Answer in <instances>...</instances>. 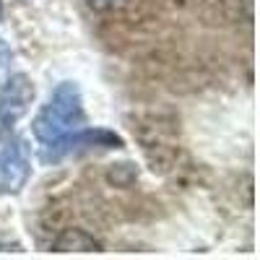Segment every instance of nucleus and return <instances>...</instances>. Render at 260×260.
<instances>
[{"instance_id":"obj_1","label":"nucleus","mask_w":260,"mask_h":260,"mask_svg":"<svg viewBox=\"0 0 260 260\" xmlns=\"http://www.w3.org/2000/svg\"><path fill=\"white\" fill-rule=\"evenodd\" d=\"M83 99L81 89L73 81H62L55 86V91L50 94L47 104H42V110L37 112L31 122V133L39 141V146H50L60 138H65L73 130L83 127Z\"/></svg>"},{"instance_id":"obj_2","label":"nucleus","mask_w":260,"mask_h":260,"mask_svg":"<svg viewBox=\"0 0 260 260\" xmlns=\"http://www.w3.org/2000/svg\"><path fill=\"white\" fill-rule=\"evenodd\" d=\"M94 148H122V138L107 127H78L65 138H60L50 146H42L39 159L45 164H55L65 156H76V154L94 151Z\"/></svg>"},{"instance_id":"obj_3","label":"nucleus","mask_w":260,"mask_h":260,"mask_svg":"<svg viewBox=\"0 0 260 260\" xmlns=\"http://www.w3.org/2000/svg\"><path fill=\"white\" fill-rule=\"evenodd\" d=\"M34 94L37 89L29 76L24 73L8 76V81L0 89V141H6L13 133V127L18 125V120L29 112Z\"/></svg>"},{"instance_id":"obj_4","label":"nucleus","mask_w":260,"mask_h":260,"mask_svg":"<svg viewBox=\"0 0 260 260\" xmlns=\"http://www.w3.org/2000/svg\"><path fill=\"white\" fill-rule=\"evenodd\" d=\"M31 175V151L24 138H11L0 148V192H18Z\"/></svg>"},{"instance_id":"obj_5","label":"nucleus","mask_w":260,"mask_h":260,"mask_svg":"<svg viewBox=\"0 0 260 260\" xmlns=\"http://www.w3.org/2000/svg\"><path fill=\"white\" fill-rule=\"evenodd\" d=\"M99 245L94 242V237H89L83 229H65L57 242H55V250L57 252H68V250H78V252H89V250H96Z\"/></svg>"},{"instance_id":"obj_6","label":"nucleus","mask_w":260,"mask_h":260,"mask_svg":"<svg viewBox=\"0 0 260 260\" xmlns=\"http://www.w3.org/2000/svg\"><path fill=\"white\" fill-rule=\"evenodd\" d=\"M120 3V0H89V6L94 8V11H110V8H115Z\"/></svg>"},{"instance_id":"obj_7","label":"nucleus","mask_w":260,"mask_h":260,"mask_svg":"<svg viewBox=\"0 0 260 260\" xmlns=\"http://www.w3.org/2000/svg\"><path fill=\"white\" fill-rule=\"evenodd\" d=\"M0 18H3V0H0Z\"/></svg>"}]
</instances>
